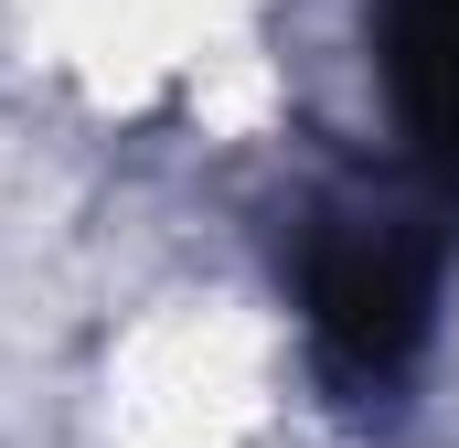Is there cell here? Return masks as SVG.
Returning a JSON list of instances; mask_svg holds the SVG:
<instances>
[{"label":"cell","instance_id":"obj_1","mask_svg":"<svg viewBox=\"0 0 459 448\" xmlns=\"http://www.w3.org/2000/svg\"><path fill=\"white\" fill-rule=\"evenodd\" d=\"M299 321L321 374L342 384L352 406L395 395L428 341H438V299H449V235L428 214H395V203H321L299 224Z\"/></svg>","mask_w":459,"mask_h":448},{"label":"cell","instance_id":"obj_2","mask_svg":"<svg viewBox=\"0 0 459 448\" xmlns=\"http://www.w3.org/2000/svg\"><path fill=\"white\" fill-rule=\"evenodd\" d=\"M374 86L395 108V139L459 203V0H385L374 11Z\"/></svg>","mask_w":459,"mask_h":448}]
</instances>
